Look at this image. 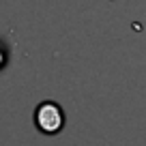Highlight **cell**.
<instances>
[{"label": "cell", "mask_w": 146, "mask_h": 146, "mask_svg": "<svg viewBox=\"0 0 146 146\" xmlns=\"http://www.w3.org/2000/svg\"><path fill=\"white\" fill-rule=\"evenodd\" d=\"M64 123H67V116H64L62 108H60L56 101H43V103L36 105L35 125L41 133H45V135H56V133L62 131Z\"/></svg>", "instance_id": "6da1fadb"}, {"label": "cell", "mask_w": 146, "mask_h": 146, "mask_svg": "<svg viewBox=\"0 0 146 146\" xmlns=\"http://www.w3.org/2000/svg\"><path fill=\"white\" fill-rule=\"evenodd\" d=\"M5 62V54H2V52H0V64Z\"/></svg>", "instance_id": "7a4b0ae2"}]
</instances>
